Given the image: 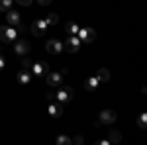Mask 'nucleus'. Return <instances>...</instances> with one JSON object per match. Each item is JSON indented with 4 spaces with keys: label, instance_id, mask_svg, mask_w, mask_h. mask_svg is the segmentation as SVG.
I'll return each mask as SVG.
<instances>
[{
    "label": "nucleus",
    "instance_id": "1",
    "mask_svg": "<svg viewBox=\"0 0 147 145\" xmlns=\"http://www.w3.org/2000/svg\"><path fill=\"white\" fill-rule=\"evenodd\" d=\"M55 100L61 102V104H67V102L73 100V88L69 86V84H59L57 86V92H55Z\"/></svg>",
    "mask_w": 147,
    "mask_h": 145
},
{
    "label": "nucleus",
    "instance_id": "14",
    "mask_svg": "<svg viewBox=\"0 0 147 145\" xmlns=\"http://www.w3.org/2000/svg\"><path fill=\"white\" fill-rule=\"evenodd\" d=\"M18 82L20 84H30V80H32V75H30V71H26V69H22L20 73H18Z\"/></svg>",
    "mask_w": 147,
    "mask_h": 145
},
{
    "label": "nucleus",
    "instance_id": "17",
    "mask_svg": "<svg viewBox=\"0 0 147 145\" xmlns=\"http://www.w3.org/2000/svg\"><path fill=\"white\" fill-rule=\"evenodd\" d=\"M14 4V0H0V12H8Z\"/></svg>",
    "mask_w": 147,
    "mask_h": 145
},
{
    "label": "nucleus",
    "instance_id": "6",
    "mask_svg": "<svg viewBox=\"0 0 147 145\" xmlns=\"http://www.w3.org/2000/svg\"><path fill=\"white\" fill-rule=\"evenodd\" d=\"M30 71H32L34 77H45L47 73H49V65H47L45 61H39V63H34Z\"/></svg>",
    "mask_w": 147,
    "mask_h": 145
},
{
    "label": "nucleus",
    "instance_id": "13",
    "mask_svg": "<svg viewBox=\"0 0 147 145\" xmlns=\"http://www.w3.org/2000/svg\"><path fill=\"white\" fill-rule=\"evenodd\" d=\"M98 84H100V80L96 78V75H94V77H88L84 80V88L88 90V92H94V90L98 88Z\"/></svg>",
    "mask_w": 147,
    "mask_h": 145
},
{
    "label": "nucleus",
    "instance_id": "19",
    "mask_svg": "<svg viewBox=\"0 0 147 145\" xmlns=\"http://www.w3.org/2000/svg\"><path fill=\"white\" fill-rule=\"evenodd\" d=\"M45 20H47V24H49V26H55V24L59 22V16H57L55 12H51V14H49V16L45 18Z\"/></svg>",
    "mask_w": 147,
    "mask_h": 145
},
{
    "label": "nucleus",
    "instance_id": "7",
    "mask_svg": "<svg viewBox=\"0 0 147 145\" xmlns=\"http://www.w3.org/2000/svg\"><path fill=\"white\" fill-rule=\"evenodd\" d=\"M14 53L20 55V57L28 55V53H30V43H28L26 39H16V41H14Z\"/></svg>",
    "mask_w": 147,
    "mask_h": 145
},
{
    "label": "nucleus",
    "instance_id": "4",
    "mask_svg": "<svg viewBox=\"0 0 147 145\" xmlns=\"http://www.w3.org/2000/svg\"><path fill=\"white\" fill-rule=\"evenodd\" d=\"M77 37H79L80 41H84V43H92V41L96 39V32H94L92 28H79Z\"/></svg>",
    "mask_w": 147,
    "mask_h": 145
},
{
    "label": "nucleus",
    "instance_id": "16",
    "mask_svg": "<svg viewBox=\"0 0 147 145\" xmlns=\"http://www.w3.org/2000/svg\"><path fill=\"white\" fill-rule=\"evenodd\" d=\"M79 28H80V26H79L77 22H69L67 26H65V32H67L69 35H77V32H79Z\"/></svg>",
    "mask_w": 147,
    "mask_h": 145
},
{
    "label": "nucleus",
    "instance_id": "5",
    "mask_svg": "<svg viewBox=\"0 0 147 145\" xmlns=\"http://www.w3.org/2000/svg\"><path fill=\"white\" fill-rule=\"evenodd\" d=\"M47 30H49L47 20H37V22L32 24V34H34L35 37H43V35L47 34Z\"/></svg>",
    "mask_w": 147,
    "mask_h": 145
},
{
    "label": "nucleus",
    "instance_id": "22",
    "mask_svg": "<svg viewBox=\"0 0 147 145\" xmlns=\"http://www.w3.org/2000/svg\"><path fill=\"white\" fill-rule=\"evenodd\" d=\"M145 123H147V114H141V116H139V127L145 129Z\"/></svg>",
    "mask_w": 147,
    "mask_h": 145
},
{
    "label": "nucleus",
    "instance_id": "27",
    "mask_svg": "<svg viewBox=\"0 0 147 145\" xmlns=\"http://www.w3.org/2000/svg\"><path fill=\"white\" fill-rule=\"evenodd\" d=\"M37 2H39V4H41V6H47V4H49V2H51V0H37Z\"/></svg>",
    "mask_w": 147,
    "mask_h": 145
},
{
    "label": "nucleus",
    "instance_id": "11",
    "mask_svg": "<svg viewBox=\"0 0 147 145\" xmlns=\"http://www.w3.org/2000/svg\"><path fill=\"white\" fill-rule=\"evenodd\" d=\"M47 114H49L51 118H59V116H63V108H61V104H57V100L47 102Z\"/></svg>",
    "mask_w": 147,
    "mask_h": 145
},
{
    "label": "nucleus",
    "instance_id": "23",
    "mask_svg": "<svg viewBox=\"0 0 147 145\" xmlns=\"http://www.w3.org/2000/svg\"><path fill=\"white\" fill-rule=\"evenodd\" d=\"M16 2H18L20 6H32V2H34V0H16Z\"/></svg>",
    "mask_w": 147,
    "mask_h": 145
},
{
    "label": "nucleus",
    "instance_id": "26",
    "mask_svg": "<svg viewBox=\"0 0 147 145\" xmlns=\"http://www.w3.org/2000/svg\"><path fill=\"white\" fill-rule=\"evenodd\" d=\"M71 143H82V137H73Z\"/></svg>",
    "mask_w": 147,
    "mask_h": 145
},
{
    "label": "nucleus",
    "instance_id": "15",
    "mask_svg": "<svg viewBox=\"0 0 147 145\" xmlns=\"http://www.w3.org/2000/svg\"><path fill=\"white\" fill-rule=\"evenodd\" d=\"M96 78H98V80H100V84L102 82H106V80H108V78H110V71H108V69H98V71H96Z\"/></svg>",
    "mask_w": 147,
    "mask_h": 145
},
{
    "label": "nucleus",
    "instance_id": "21",
    "mask_svg": "<svg viewBox=\"0 0 147 145\" xmlns=\"http://www.w3.org/2000/svg\"><path fill=\"white\" fill-rule=\"evenodd\" d=\"M32 65H34V63H32V61L28 59V55H24V57H22V69L30 71V69H32Z\"/></svg>",
    "mask_w": 147,
    "mask_h": 145
},
{
    "label": "nucleus",
    "instance_id": "3",
    "mask_svg": "<svg viewBox=\"0 0 147 145\" xmlns=\"http://www.w3.org/2000/svg\"><path fill=\"white\" fill-rule=\"evenodd\" d=\"M63 49H65L67 53H79V49H80V39L77 37V35H69L67 41L63 43Z\"/></svg>",
    "mask_w": 147,
    "mask_h": 145
},
{
    "label": "nucleus",
    "instance_id": "9",
    "mask_svg": "<svg viewBox=\"0 0 147 145\" xmlns=\"http://www.w3.org/2000/svg\"><path fill=\"white\" fill-rule=\"evenodd\" d=\"M6 22H8V26H14V28H18V26H20V22H22V16H20V12H16L14 8H10V10L6 12Z\"/></svg>",
    "mask_w": 147,
    "mask_h": 145
},
{
    "label": "nucleus",
    "instance_id": "24",
    "mask_svg": "<svg viewBox=\"0 0 147 145\" xmlns=\"http://www.w3.org/2000/svg\"><path fill=\"white\" fill-rule=\"evenodd\" d=\"M2 69H6V57L0 53V71H2Z\"/></svg>",
    "mask_w": 147,
    "mask_h": 145
},
{
    "label": "nucleus",
    "instance_id": "25",
    "mask_svg": "<svg viewBox=\"0 0 147 145\" xmlns=\"http://www.w3.org/2000/svg\"><path fill=\"white\" fill-rule=\"evenodd\" d=\"M45 98H47V102H53V100H55V94H53V92H49Z\"/></svg>",
    "mask_w": 147,
    "mask_h": 145
},
{
    "label": "nucleus",
    "instance_id": "8",
    "mask_svg": "<svg viewBox=\"0 0 147 145\" xmlns=\"http://www.w3.org/2000/svg\"><path fill=\"white\" fill-rule=\"evenodd\" d=\"M45 47H47V51H49V53H53V55H59V53H63V51H65V49H63V43H61L57 37L49 39Z\"/></svg>",
    "mask_w": 147,
    "mask_h": 145
},
{
    "label": "nucleus",
    "instance_id": "2",
    "mask_svg": "<svg viewBox=\"0 0 147 145\" xmlns=\"http://www.w3.org/2000/svg\"><path fill=\"white\" fill-rule=\"evenodd\" d=\"M16 39H18V30L14 26H0V41L14 43Z\"/></svg>",
    "mask_w": 147,
    "mask_h": 145
},
{
    "label": "nucleus",
    "instance_id": "20",
    "mask_svg": "<svg viewBox=\"0 0 147 145\" xmlns=\"http://www.w3.org/2000/svg\"><path fill=\"white\" fill-rule=\"evenodd\" d=\"M55 141H57V145H71V137H67V135H59Z\"/></svg>",
    "mask_w": 147,
    "mask_h": 145
},
{
    "label": "nucleus",
    "instance_id": "12",
    "mask_svg": "<svg viewBox=\"0 0 147 145\" xmlns=\"http://www.w3.org/2000/svg\"><path fill=\"white\" fill-rule=\"evenodd\" d=\"M116 118H118V114L114 110H102L100 112V122L102 123H114Z\"/></svg>",
    "mask_w": 147,
    "mask_h": 145
},
{
    "label": "nucleus",
    "instance_id": "18",
    "mask_svg": "<svg viewBox=\"0 0 147 145\" xmlns=\"http://www.w3.org/2000/svg\"><path fill=\"white\" fill-rule=\"evenodd\" d=\"M120 139H122V135H120V132H116V129H112V132H110V139H108V141H110V143H118Z\"/></svg>",
    "mask_w": 147,
    "mask_h": 145
},
{
    "label": "nucleus",
    "instance_id": "10",
    "mask_svg": "<svg viewBox=\"0 0 147 145\" xmlns=\"http://www.w3.org/2000/svg\"><path fill=\"white\" fill-rule=\"evenodd\" d=\"M45 80L49 86H59L61 82H63V73H57V71H53V73H47L45 75Z\"/></svg>",
    "mask_w": 147,
    "mask_h": 145
}]
</instances>
